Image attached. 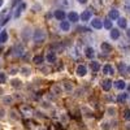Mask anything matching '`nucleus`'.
I'll use <instances>...</instances> for the list:
<instances>
[{"mask_svg": "<svg viewBox=\"0 0 130 130\" xmlns=\"http://www.w3.org/2000/svg\"><path fill=\"white\" fill-rule=\"evenodd\" d=\"M14 55L16 56H22L24 55V47L21 46V44H17L14 47Z\"/></svg>", "mask_w": 130, "mask_h": 130, "instance_id": "6ab92c4d", "label": "nucleus"}, {"mask_svg": "<svg viewBox=\"0 0 130 130\" xmlns=\"http://www.w3.org/2000/svg\"><path fill=\"white\" fill-rule=\"evenodd\" d=\"M113 86L116 87V90H124L126 89V82L124 79H117L116 82H113Z\"/></svg>", "mask_w": 130, "mask_h": 130, "instance_id": "0eeeda50", "label": "nucleus"}, {"mask_svg": "<svg viewBox=\"0 0 130 130\" xmlns=\"http://www.w3.org/2000/svg\"><path fill=\"white\" fill-rule=\"evenodd\" d=\"M116 113H117L116 108H113V107H108V108H107V115H109V116H115Z\"/></svg>", "mask_w": 130, "mask_h": 130, "instance_id": "cd10ccee", "label": "nucleus"}, {"mask_svg": "<svg viewBox=\"0 0 130 130\" xmlns=\"http://www.w3.org/2000/svg\"><path fill=\"white\" fill-rule=\"evenodd\" d=\"M82 113H83L86 117H92V111H90L89 108H86V107L82 108Z\"/></svg>", "mask_w": 130, "mask_h": 130, "instance_id": "a878e982", "label": "nucleus"}, {"mask_svg": "<svg viewBox=\"0 0 130 130\" xmlns=\"http://www.w3.org/2000/svg\"><path fill=\"white\" fill-rule=\"evenodd\" d=\"M91 26L96 30H100V29H103V21L100 18H94L91 21Z\"/></svg>", "mask_w": 130, "mask_h": 130, "instance_id": "7ed1b4c3", "label": "nucleus"}, {"mask_svg": "<svg viewBox=\"0 0 130 130\" xmlns=\"http://www.w3.org/2000/svg\"><path fill=\"white\" fill-rule=\"evenodd\" d=\"M113 26V24H112V21H111V18H105L104 20V22H103V27H105V29H113L112 27Z\"/></svg>", "mask_w": 130, "mask_h": 130, "instance_id": "5701e85b", "label": "nucleus"}, {"mask_svg": "<svg viewBox=\"0 0 130 130\" xmlns=\"http://www.w3.org/2000/svg\"><path fill=\"white\" fill-rule=\"evenodd\" d=\"M102 70H103L104 74H108V75H112L113 74V68H112V65H109V64H105L104 67L102 68Z\"/></svg>", "mask_w": 130, "mask_h": 130, "instance_id": "4468645a", "label": "nucleus"}, {"mask_svg": "<svg viewBox=\"0 0 130 130\" xmlns=\"http://www.w3.org/2000/svg\"><path fill=\"white\" fill-rule=\"evenodd\" d=\"M61 3H62V5H65V7H68V5H69V2H68V0H62Z\"/></svg>", "mask_w": 130, "mask_h": 130, "instance_id": "e433bc0d", "label": "nucleus"}, {"mask_svg": "<svg viewBox=\"0 0 130 130\" xmlns=\"http://www.w3.org/2000/svg\"><path fill=\"white\" fill-rule=\"evenodd\" d=\"M125 129H126V130H130V124H127V125H126V127H125Z\"/></svg>", "mask_w": 130, "mask_h": 130, "instance_id": "a18cd8bd", "label": "nucleus"}, {"mask_svg": "<svg viewBox=\"0 0 130 130\" xmlns=\"http://www.w3.org/2000/svg\"><path fill=\"white\" fill-rule=\"evenodd\" d=\"M100 48H102L103 52H111V51H112V46L109 44V43H107V42H103V43H102Z\"/></svg>", "mask_w": 130, "mask_h": 130, "instance_id": "a211bd4d", "label": "nucleus"}, {"mask_svg": "<svg viewBox=\"0 0 130 130\" xmlns=\"http://www.w3.org/2000/svg\"><path fill=\"white\" fill-rule=\"evenodd\" d=\"M126 37H127V39H130V29L126 30Z\"/></svg>", "mask_w": 130, "mask_h": 130, "instance_id": "58836bf2", "label": "nucleus"}, {"mask_svg": "<svg viewBox=\"0 0 130 130\" xmlns=\"http://www.w3.org/2000/svg\"><path fill=\"white\" fill-rule=\"evenodd\" d=\"M25 8H26V4L25 3H21L18 7H17V9H16V12H14V18H18L20 16H21V13H22L24 12V10H25Z\"/></svg>", "mask_w": 130, "mask_h": 130, "instance_id": "6e6552de", "label": "nucleus"}, {"mask_svg": "<svg viewBox=\"0 0 130 130\" xmlns=\"http://www.w3.org/2000/svg\"><path fill=\"white\" fill-rule=\"evenodd\" d=\"M116 100L118 102V103H124V102H126L127 100V94H118L117 95V98H116Z\"/></svg>", "mask_w": 130, "mask_h": 130, "instance_id": "4be33fe9", "label": "nucleus"}, {"mask_svg": "<svg viewBox=\"0 0 130 130\" xmlns=\"http://www.w3.org/2000/svg\"><path fill=\"white\" fill-rule=\"evenodd\" d=\"M124 7H125V9H126V12H129V13H130V0H125Z\"/></svg>", "mask_w": 130, "mask_h": 130, "instance_id": "473e14b6", "label": "nucleus"}, {"mask_svg": "<svg viewBox=\"0 0 130 130\" xmlns=\"http://www.w3.org/2000/svg\"><path fill=\"white\" fill-rule=\"evenodd\" d=\"M17 3H20V0H13V3H12V4H13V5H16Z\"/></svg>", "mask_w": 130, "mask_h": 130, "instance_id": "37998d69", "label": "nucleus"}, {"mask_svg": "<svg viewBox=\"0 0 130 130\" xmlns=\"http://www.w3.org/2000/svg\"><path fill=\"white\" fill-rule=\"evenodd\" d=\"M20 83H21V82H20L18 79H14V81H12V85L14 86V87H20V86H21Z\"/></svg>", "mask_w": 130, "mask_h": 130, "instance_id": "c9c22d12", "label": "nucleus"}, {"mask_svg": "<svg viewBox=\"0 0 130 130\" xmlns=\"http://www.w3.org/2000/svg\"><path fill=\"white\" fill-rule=\"evenodd\" d=\"M109 129H111L109 121H103V124H102V130H109Z\"/></svg>", "mask_w": 130, "mask_h": 130, "instance_id": "c756f323", "label": "nucleus"}, {"mask_svg": "<svg viewBox=\"0 0 130 130\" xmlns=\"http://www.w3.org/2000/svg\"><path fill=\"white\" fill-rule=\"evenodd\" d=\"M10 18H12V13H8V14H7V16H5V17L2 20V22H0V26H4V25L8 22V21H9Z\"/></svg>", "mask_w": 130, "mask_h": 130, "instance_id": "bb28decb", "label": "nucleus"}, {"mask_svg": "<svg viewBox=\"0 0 130 130\" xmlns=\"http://www.w3.org/2000/svg\"><path fill=\"white\" fill-rule=\"evenodd\" d=\"M12 96H4L3 98V102H4V104H10V103H12Z\"/></svg>", "mask_w": 130, "mask_h": 130, "instance_id": "2f4dec72", "label": "nucleus"}, {"mask_svg": "<svg viewBox=\"0 0 130 130\" xmlns=\"http://www.w3.org/2000/svg\"><path fill=\"white\" fill-rule=\"evenodd\" d=\"M7 82V74L4 72H0V85H3Z\"/></svg>", "mask_w": 130, "mask_h": 130, "instance_id": "c85d7f7f", "label": "nucleus"}, {"mask_svg": "<svg viewBox=\"0 0 130 130\" xmlns=\"http://www.w3.org/2000/svg\"><path fill=\"white\" fill-rule=\"evenodd\" d=\"M90 67H91V70L94 72V73H96V72H99L100 70V64L99 62H98V61H91L90 62Z\"/></svg>", "mask_w": 130, "mask_h": 130, "instance_id": "f3484780", "label": "nucleus"}, {"mask_svg": "<svg viewBox=\"0 0 130 130\" xmlns=\"http://www.w3.org/2000/svg\"><path fill=\"white\" fill-rule=\"evenodd\" d=\"M127 73L130 74V65H129V67H127Z\"/></svg>", "mask_w": 130, "mask_h": 130, "instance_id": "49530a36", "label": "nucleus"}, {"mask_svg": "<svg viewBox=\"0 0 130 130\" xmlns=\"http://www.w3.org/2000/svg\"><path fill=\"white\" fill-rule=\"evenodd\" d=\"M85 55H86V57H87V59H94L95 57V50L92 47H86Z\"/></svg>", "mask_w": 130, "mask_h": 130, "instance_id": "9d476101", "label": "nucleus"}, {"mask_svg": "<svg viewBox=\"0 0 130 130\" xmlns=\"http://www.w3.org/2000/svg\"><path fill=\"white\" fill-rule=\"evenodd\" d=\"M126 87H127V94H130V82L126 85Z\"/></svg>", "mask_w": 130, "mask_h": 130, "instance_id": "a19ab883", "label": "nucleus"}, {"mask_svg": "<svg viewBox=\"0 0 130 130\" xmlns=\"http://www.w3.org/2000/svg\"><path fill=\"white\" fill-rule=\"evenodd\" d=\"M77 2L81 3V4H86V3H87V0H77Z\"/></svg>", "mask_w": 130, "mask_h": 130, "instance_id": "ea45409f", "label": "nucleus"}, {"mask_svg": "<svg viewBox=\"0 0 130 130\" xmlns=\"http://www.w3.org/2000/svg\"><path fill=\"white\" fill-rule=\"evenodd\" d=\"M16 73H17V69H16V68L10 69V74H12V75H13V74H16Z\"/></svg>", "mask_w": 130, "mask_h": 130, "instance_id": "4c0bfd02", "label": "nucleus"}, {"mask_svg": "<svg viewBox=\"0 0 130 130\" xmlns=\"http://www.w3.org/2000/svg\"><path fill=\"white\" fill-rule=\"evenodd\" d=\"M117 25H118V27H121V29H126L127 22H126V20L124 17H120V18L117 20Z\"/></svg>", "mask_w": 130, "mask_h": 130, "instance_id": "aec40b11", "label": "nucleus"}, {"mask_svg": "<svg viewBox=\"0 0 130 130\" xmlns=\"http://www.w3.org/2000/svg\"><path fill=\"white\" fill-rule=\"evenodd\" d=\"M53 16H55V18H56V20H59V21H64V20H65V17H68L67 14H65V10H61V9L55 10Z\"/></svg>", "mask_w": 130, "mask_h": 130, "instance_id": "39448f33", "label": "nucleus"}, {"mask_svg": "<svg viewBox=\"0 0 130 130\" xmlns=\"http://www.w3.org/2000/svg\"><path fill=\"white\" fill-rule=\"evenodd\" d=\"M46 60L48 61V62H55L56 61V53L53 52V51H50V52H47V55H46Z\"/></svg>", "mask_w": 130, "mask_h": 130, "instance_id": "9b49d317", "label": "nucleus"}, {"mask_svg": "<svg viewBox=\"0 0 130 130\" xmlns=\"http://www.w3.org/2000/svg\"><path fill=\"white\" fill-rule=\"evenodd\" d=\"M62 89H64L65 91H67V92H70V91H73L74 86H73V83H72V82L67 81V82H64V85H62Z\"/></svg>", "mask_w": 130, "mask_h": 130, "instance_id": "dca6fc26", "label": "nucleus"}, {"mask_svg": "<svg viewBox=\"0 0 130 130\" xmlns=\"http://www.w3.org/2000/svg\"><path fill=\"white\" fill-rule=\"evenodd\" d=\"M109 18L111 20H118L120 18V12H118V9L117 8H112L111 10H109Z\"/></svg>", "mask_w": 130, "mask_h": 130, "instance_id": "1a4fd4ad", "label": "nucleus"}, {"mask_svg": "<svg viewBox=\"0 0 130 130\" xmlns=\"http://www.w3.org/2000/svg\"><path fill=\"white\" fill-rule=\"evenodd\" d=\"M21 72H22V74H25V75H29V74H30V68L24 67L22 69H21Z\"/></svg>", "mask_w": 130, "mask_h": 130, "instance_id": "72a5a7b5", "label": "nucleus"}, {"mask_svg": "<svg viewBox=\"0 0 130 130\" xmlns=\"http://www.w3.org/2000/svg\"><path fill=\"white\" fill-rule=\"evenodd\" d=\"M32 61H34L35 64H42L43 61H44V57H43V56H40V55H37V56H34V57H32Z\"/></svg>", "mask_w": 130, "mask_h": 130, "instance_id": "393cba45", "label": "nucleus"}, {"mask_svg": "<svg viewBox=\"0 0 130 130\" xmlns=\"http://www.w3.org/2000/svg\"><path fill=\"white\" fill-rule=\"evenodd\" d=\"M79 18H81V21H89L91 18V10H83Z\"/></svg>", "mask_w": 130, "mask_h": 130, "instance_id": "2eb2a0df", "label": "nucleus"}, {"mask_svg": "<svg viewBox=\"0 0 130 130\" xmlns=\"http://www.w3.org/2000/svg\"><path fill=\"white\" fill-rule=\"evenodd\" d=\"M3 4H4V0H0V8L3 7Z\"/></svg>", "mask_w": 130, "mask_h": 130, "instance_id": "c03bdc74", "label": "nucleus"}, {"mask_svg": "<svg viewBox=\"0 0 130 130\" xmlns=\"http://www.w3.org/2000/svg\"><path fill=\"white\" fill-rule=\"evenodd\" d=\"M117 70L120 72L121 74L127 73V65H126L125 62H118V64H117Z\"/></svg>", "mask_w": 130, "mask_h": 130, "instance_id": "ddd939ff", "label": "nucleus"}, {"mask_svg": "<svg viewBox=\"0 0 130 130\" xmlns=\"http://www.w3.org/2000/svg\"><path fill=\"white\" fill-rule=\"evenodd\" d=\"M7 40H8V32L3 30L0 32V43H5Z\"/></svg>", "mask_w": 130, "mask_h": 130, "instance_id": "b1692460", "label": "nucleus"}, {"mask_svg": "<svg viewBox=\"0 0 130 130\" xmlns=\"http://www.w3.org/2000/svg\"><path fill=\"white\" fill-rule=\"evenodd\" d=\"M32 39H34V42L37 43H40L46 39V31L42 30V29H37L34 32H32Z\"/></svg>", "mask_w": 130, "mask_h": 130, "instance_id": "f257e3e1", "label": "nucleus"}, {"mask_svg": "<svg viewBox=\"0 0 130 130\" xmlns=\"http://www.w3.org/2000/svg\"><path fill=\"white\" fill-rule=\"evenodd\" d=\"M124 118L126 121H130V109H125L124 111Z\"/></svg>", "mask_w": 130, "mask_h": 130, "instance_id": "7c9ffc66", "label": "nucleus"}, {"mask_svg": "<svg viewBox=\"0 0 130 130\" xmlns=\"http://www.w3.org/2000/svg\"><path fill=\"white\" fill-rule=\"evenodd\" d=\"M78 20H79V14L77 12H69L68 13V21L69 22H78Z\"/></svg>", "mask_w": 130, "mask_h": 130, "instance_id": "423d86ee", "label": "nucleus"}, {"mask_svg": "<svg viewBox=\"0 0 130 130\" xmlns=\"http://www.w3.org/2000/svg\"><path fill=\"white\" fill-rule=\"evenodd\" d=\"M60 29L62 30V31H65V32H67V31H69L70 30V22H69V21H61V22H60Z\"/></svg>", "mask_w": 130, "mask_h": 130, "instance_id": "f8f14e48", "label": "nucleus"}, {"mask_svg": "<svg viewBox=\"0 0 130 130\" xmlns=\"http://www.w3.org/2000/svg\"><path fill=\"white\" fill-rule=\"evenodd\" d=\"M4 117V111H0V118Z\"/></svg>", "mask_w": 130, "mask_h": 130, "instance_id": "79ce46f5", "label": "nucleus"}, {"mask_svg": "<svg viewBox=\"0 0 130 130\" xmlns=\"http://www.w3.org/2000/svg\"><path fill=\"white\" fill-rule=\"evenodd\" d=\"M53 92H55L56 95H60V94H61V89L57 85H56V86H53Z\"/></svg>", "mask_w": 130, "mask_h": 130, "instance_id": "f704fd0d", "label": "nucleus"}, {"mask_svg": "<svg viewBox=\"0 0 130 130\" xmlns=\"http://www.w3.org/2000/svg\"><path fill=\"white\" fill-rule=\"evenodd\" d=\"M112 83H113V82H112L111 79H108V78H107V79H103V81H102V89H103L104 91H109V90L112 89Z\"/></svg>", "mask_w": 130, "mask_h": 130, "instance_id": "20e7f679", "label": "nucleus"}, {"mask_svg": "<svg viewBox=\"0 0 130 130\" xmlns=\"http://www.w3.org/2000/svg\"><path fill=\"white\" fill-rule=\"evenodd\" d=\"M75 73H77L78 77H85V75L87 74V67H86V65H83V64L78 65V67H77V70H75Z\"/></svg>", "mask_w": 130, "mask_h": 130, "instance_id": "f03ea898", "label": "nucleus"}, {"mask_svg": "<svg viewBox=\"0 0 130 130\" xmlns=\"http://www.w3.org/2000/svg\"><path fill=\"white\" fill-rule=\"evenodd\" d=\"M111 38L113 40H117L118 38H120V30L118 29H112L111 30Z\"/></svg>", "mask_w": 130, "mask_h": 130, "instance_id": "412c9836", "label": "nucleus"}]
</instances>
